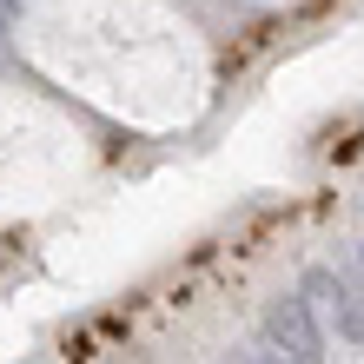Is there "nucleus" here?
<instances>
[{"instance_id":"obj_3","label":"nucleus","mask_w":364,"mask_h":364,"mask_svg":"<svg viewBox=\"0 0 364 364\" xmlns=\"http://www.w3.org/2000/svg\"><path fill=\"white\" fill-rule=\"evenodd\" d=\"M225 7H239L252 20H305V14H325L331 0H225Z\"/></svg>"},{"instance_id":"obj_1","label":"nucleus","mask_w":364,"mask_h":364,"mask_svg":"<svg viewBox=\"0 0 364 364\" xmlns=\"http://www.w3.org/2000/svg\"><path fill=\"white\" fill-rule=\"evenodd\" d=\"M14 53L113 133L179 139L219 113L239 53L192 0H20Z\"/></svg>"},{"instance_id":"obj_2","label":"nucleus","mask_w":364,"mask_h":364,"mask_svg":"<svg viewBox=\"0 0 364 364\" xmlns=\"http://www.w3.org/2000/svg\"><path fill=\"white\" fill-rule=\"evenodd\" d=\"M113 173V139L40 73L0 67V232H27Z\"/></svg>"}]
</instances>
